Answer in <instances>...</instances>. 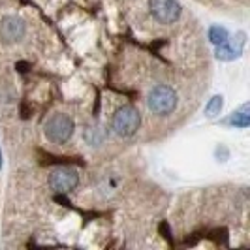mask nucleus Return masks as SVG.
Wrapping results in <instances>:
<instances>
[{
	"mask_svg": "<svg viewBox=\"0 0 250 250\" xmlns=\"http://www.w3.org/2000/svg\"><path fill=\"white\" fill-rule=\"evenodd\" d=\"M139 125H141V115H139V111L134 105H123V107H119L111 119L113 130L119 136H123V138L134 136L139 130Z\"/></svg>",
	"mask_w": 250,
	"mask_h": 250,
	"instance_id": "1",
	"label": "nucleus"
},
{
	"mask_svg": "<svg viewBox=\"0 0 250 250\" xmlns=\"http://www.w3.org/2000/svg\"><path fill=\"white\" fill-rule=\"evenodd\" d=\"M147 102L150 111H154L156 115H169L177 107V94L171 87L158 85L150 90Z\"/></svg>",
	"mask_w": 250,
	"mask_h": 250,
	"instance_id": "2",
	"label": "nucleus"
},
{
	"mask_svg": "<svg viewBox=\"0 0 250 250\" xmlns=\"http://www.w3.org/2000/svg\"><path fill=\"white\" fill-rule=\"evenodd\" d=\"M74 121L68 115L59 113V115H53L45 123V136L51 143H66L74 136Z\"/></svg>",
	"mask_w": 250,
	"mask_h": 250,
	"instance_id": "3",
	"label": "nucleus"
},
{
	"mask_svg": "<svg viewBox=\"0 0 250 250\" xmlns=\"http://www.w3.org/2000/svg\"><path fill=\"white\" fill-rule=\"evenodd\" d=\"M149 10L162 25H171L181 17V4L175 0H149Z\"/></svg>",
	"mask_w": 250,
	"mask_h": 250,
	"instance_id": "4",
	"label": "nucleus"
},
{
	"mask_svg": "<svg viewBox=\"0 0 250 250\" xmlns=\"http://www.w3.org/2000/svg\"><path fill=\"white\" fill-rule=\"evenodd\" d=\"M77 183H79V177L70 167H55L49 175V187L57 194H68L70 190L77 187Z\"/></svg>",
	"mask_w": 250,
	"mask_h": 250,
	"instance_id": "5",
	"label": "nucleus"
},
{
	"mask_svg": "<svg viewBox=\"0 0 250 250\" xmlns=\"http://www.w3.org/2000/svg\"><path fill=\"white\" fill-rule=\"evenodd\" d=\"M25 36V21L10 15V17H4L0 21V40L6 42V43H15L19 42L21 38Z\"/></svg>",
	"mask_w": 250,
	"mask_h": 250,
	"instance_id": "6",
	"label": "nucleus"
},
{
	"mask_svg": "<svg viewBox=\"0 0 250 250\" xmlns=\"http://www.w3.org/2000/svg\"><path fill=\"white\" fill-rule=\"evenodd\" d=\"M245 32H237V36L233 38L231 42H226L222 45H216V57L220 61H233L241 57L243 47H245Z\"/></svg>",
	"mask_w": 250,
	"mask_h": 250,
	"instance_id": "7",
	"label": "nucleus"
},
{
	"mask_svg": "<svg viewBox=\"0 0 250 250\" xmlns=\"http://www.w3.org/2000/svg\"><path fill=\"white\" fill-rule=\"evenodd\" d=\"M83 138H85V141H87L88 145H92V147H100L102 143L105 141V130H104V126L102 125H90L85 128Z\"/></svg>",
	"mask_w": 250,
	"mask_h": 250,
	"instance_id": "8",
	"label": "nucleus"
},
{
	"mask_svg": "<svg viewBox=\"0 0 250 250\" xmlns=\"http://www.w3.org/2000/svg\"><path fill=\"white\" fill-rule=\"evenodd\" d=\"M231 126H235V128H249L250 125V113H249V105H243V109L241 111H235L231 117H229V121H228Z\"/></svg>",
	"mask_w": 250,
	"mask_h": 250,
	"instance_id": "9",
	"label": "nucleus"
},
{
	"mask_svg": "<svg viewBox=\"0 0 250 250\" xmlns=\"http://www.w3.org/2000/svg\"><path fill=\"white\" fill-rule=\"evenodd\" d=\"M209 40L213 42L214 45H222L229 40V34L224 26H211L209 28Z\"/></svg>",
	"mask_w": 250,
	"mask_h": 250,
	"instance_id": "10",
	"label": "nucleus"
},
{
	"mask_svg": "<svg viewBox=\"0 0 250 250\" xmlns=\"http://www.w3.org/2000/svg\"><path fill=\"white\" fill-rule=\"evenodd\" d=\"M222 105H224V98L216 94V96H213V98L209 100V104L205 105V115H207V117H216V115H220Z\"/></svg>",
	"mask_w": 250,
	"mask_h": 250,
	"instance_id": "11",
	"label": "nucleus"
},
{
	"mask_svg": "<svg viewBox=\"0 0 250 250\" xmlns=\"http://www.w3.org/2000/svg\"><path fill=\"white\" fill-rule=\"evenodd\" d=\"M158 231H160V235L167 241V245H169V247H173V237H171L169 224H167V222H160V226H158Z\"/></svg>",
	"mask_w": 250,
	"mask_h": 250,
	"instance_id": "12",
	"label": "nucleus"
},
{
	"mask_svg": "<svg viewBox=\"0 0 250 250\" xmlns=\"http://www.w3.org/2000/svg\"><path fill=\"white\" fill-rule=\"evenodd\" d=\"M214 243H220V245H228V229L220 228V229H214L213 235H211Z\"/></svg>",
	"mask_w": 250,
	"mask_h": 250,
	"instance_id": "13",
	"label": "nucleus"
},
{
	"mask_svg": "<svg viewBox=\"0 0 250 250\" xmlns=\"http://www.w3.org/2000/svg\"><path fill=\"white\" fill-rule=\"evenodd\" d=\"M15 70H17L19 74H26V72H30V62H26V61H19V62L15 64Z\"/></svg>",
	"mask_w": 250,
	"mask_h": 250,
	"instance_id": "14",
	"label": "nucleus"
},
{
	"mask_svg": "<svg viewBox=\"0 0 250 250\" xmlns=\"http://www.w3.org/2000/svg\"><path fill=\"white\" fill-rule=\"evenodd\" d=\"M28 117H30V109L21 105V119H28Z\"/></svg>",
	"mask_w": 250,
	"mask_h": 250,
	"instance_id": "15",
	"label": "nucleus"
},
{
	"mask_svg": "<svg viewBox=\"0 0 250 250\" xmlns=\"http://www.w3.org/2000/svg\"><path fill=\"white\" fill-rule=\"evenodd\" d=\"M0 167H2V149H0Z\"/></svg>",
	"mask_w": 250,
	"mask_h": 250,
	"instance_id": "16",
	"label": "nucleus"
}]
</instances>
